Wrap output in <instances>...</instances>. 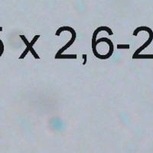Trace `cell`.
<instances>
[{"instance_id":"obj_2","label":"cell","mask_w":153,"mask_h":153,"mask_svg":"<svg viewBox=\"0 0 153 153\" xmlns=\"http://www.w3.org/2000/svg\"><path fill=\"white\" fill-rule=\"evenodd\" d=\"M56 59H58V58H60V59H64V58H67V59H68V58H72V59H76V54H74V55H62V54H61L60 56H58V57H55Z\"/></svg>"},{"instance_id":"obj_4","label":"cell","mask_w":153,"mask_h":153,"mask_svg":"<svg viewBox=\"0 0 153 153\" xmlns=\"http://www.w3.org/2000/svg\"><path fill=\"white\" fill-rule=\"evenodd\" d=\"M83 58H84V62H83V65H85L87 63V54H83Z\"/></svg>"},{"instance_id":"obj_1","label":"cell","mask_w":153,"mask_h":153,"mask_svg":"<svg viewBox=\"0 0 153 153\" xmlns=\"http://www.w3.org/2000/svg\"><path fill=\"white\" fill-rule=\"evenodd\" d=\"M20 37H21L23 39V41L25 42V43L27 45V48L26 50L25 51L24 53H23L22 54L21 56H20V57H19V59H23L25 57V55L27 54V53H28V51H31V53H32V54H33L34 56H35V57H36V59H39V57H38V55H37L36 52H35V51L33 49V45L35 43V42H37V39H38L39 37H40V35H36V36L35 37V38H33V40L31 41V42H28V41H27V39L25 38V37L24 36V35H20Z\"/></svg>"},{"instance_id":"obj_3","label":"cell","mask_w":153,"mask_h":153,"mask_svg":"<svg viewBox=\"0 0 153 153\" xmlns=\"http://www.w3.org/2000/svg\"><path fill=\"white\" fill-rule=\"evenodd\" d=\"M129 45H117V48H129Z\"/></svg>"}]
</instances>
